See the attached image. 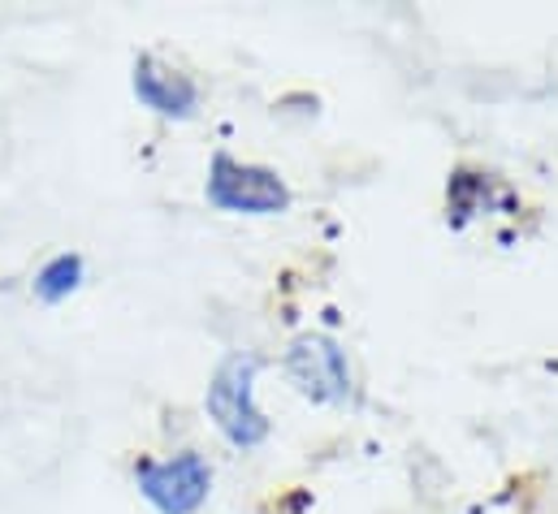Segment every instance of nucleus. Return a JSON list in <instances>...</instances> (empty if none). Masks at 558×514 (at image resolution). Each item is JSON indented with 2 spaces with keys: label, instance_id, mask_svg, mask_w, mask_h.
Here are the masks:
<instances>
[{
  "label": "nucleus",
  "instance_id": "obj_6",
  "mask_svg": "<svg viewBox=\"0 0 558 514\" xmlns=\"http://www.w3.org/2000/svg\"><path fill=\"white\" fill-rule=\"evenodd\" d=\"M83 277V259L78 256H57L52 264H44V272L35 277V290L44 303H61Z\"/></svg>",
  "mask_w": 558,
  "mask_h": 514
},
{
  "label": "nucleus",
  "instance_id": "obj_5",
  "mask_svg": "<svg viewBox=\"0 0 558 514\" xmlns=\"http://www.w3.org/2000/svg\"><path fill=\"white\" fill-rule=\"evenodd\" d=\"M135 96H140L151 113H160V118H191L195 113V100H199V91H195V83L186 74L165 70L151 57L135 61Z\"/></svg>",
  "mask_w": 558,
  "mask_h": 514
},
{
  "label": "nucleus",
  "instance_id": "obj_4",
  "mask_svg": "<svg viewBox=\"0 0 558 514\" xmlns=\"http://www.w3.org/2000/svg\"><path fill=\"white\" fill-rule=\"evenodd\" d=\"M140 489L143 498L160 514H195L208 502L213 472L199 454H178L165 463H140Z\"/></svg>",
  "mask_w": 558,
  "mask_h": 514
},
{
  "label": "nucleus",
  "instance_id": "obj_3",
  "mask_svg": "<svg viewBox=\"0 0 558 514\" xmlns=\"http://www.w3.org/2000/svg\"><path fill=\"white\" fill-rule=\"evenodd\" d=\"M286 372H290V381L299 386L303 397L325 402V406H342V402H351V393H355L347 351H342L333 338H320V333L294 338V346H290V355H286Z\"/></svg>",
  "mask_w": 558,
  "mask_h": 514
},
{
  "label": "nucleus",
  "instance_id": "obj_1",
  "mask_svg": "<svg viewBox=\"0 0 558 514\" xmlns=\"http://www.w3.org/2000/svg\"><path fill=\"white\" fill-rule=\"evenodd\" d=\"M256 372H260V359H230V364H221V372L213 377L208 397H204L213 424L239 450H252L269 437V419L256 406Z\"/></svg>",
  "mask_w": 558,
  "mask_h": 514
},
{
  "label": "nucleus",
  "instance_id": "obj_2",
  "mask_svg": "<svg viewBox=\"0 0 558 514\" xmlns=\"http://www.w3.org/2000/svg\"><path fill=\"white\" fill-rule=\"evenodd\" d=\"M208 199L221 212H243V217H278L290 208V191L274 169L260 164H243L226 151L213 156L208 169Z\"/></svg>",
  "mask_w": 558,
  "mask_h": 514
}]
</instances>
